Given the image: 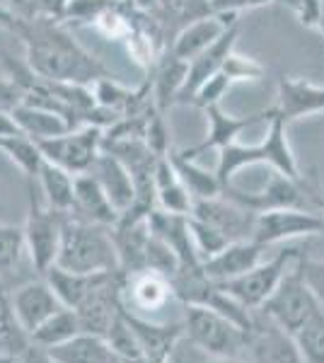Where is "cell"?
I'll return each instance as SVG.
<instances>
[{
	"label": "cell",
	"instance_id": "obj_1",
	"mask_svg": "<svg viewBox=\"0 0 324 363\" xmlns=\"http://www.w3.org/2000/svg\"><path fill=\"white\" fill-rule=\"evenodd\" d=\"M15 34L27 49V66L41 78L87 87H92L97 80L114 78L97 56L75 42L61 20L17 17Z\"/></svg>",
	"mask_w": 324,
	"mask_h": 363
},
{
	"label": "cell",
	"instance_id": "obj_2",
	"mask_svg": "<svg viewBox=\"0 0 324 363\" xmlns=\"http://www.w3.org/2000/svg\"><path fill=\"white\" fill-rule=\"evenodd\" d=\"M56 267L75 274H111L121 272L114 233L107 225L87 223L75 216H66L63 238L58 247Z\"/></svg>",
	"mask_w": 324,
	"mask_h": 363
},
{
	"label": "cell",
	"instance_id": "obj_3",
	"mask_svg": "<svg viewBox=\"0 0 324 363\" xmlns=\"http://www.w3.org/2000/svg\"><path fill=\"white\" fill-rule=\"evenodd\" d=\"M218 153L220 155H218L216 174L220 179L223 189L228 184H233V177L240 169L250 165H271L276 172L288 174L293 179L303 177L296 155L291 150V143H288V124H284L281 119H271L267 136L259 140V143L255 145L230 143L225 148L218 150Z\"/></svg>",
	"mask_w": 324,
	"mask_h": 363
},
{
	"label": "cell",
	"instance_id": "obj_4",
	"mask_svg": "<svg viewBox=\"0 0 324 363\" xmlns=\"http://www.w3.org/2000/svg\"><path fill=\"white\" fill-rule=\"evenodd\" d=\"M184 342L208 356H230L242 359L247 347V332L242 325L225 318L213 308L184 306Z\"/></svg>",
	"mask_w": 324,
	"mask_h": 363
},
{
	"label": "cell",
	"instance_id": "obj_5",
	"mask_svg": "<svg viewBox=\"0 0 324 363\" xmlns=\"http://www.w3.org/2000/svg\"><path fill=\"white\" fill-rule=\"evenodd\" d=\"M300 259L288 269V274L281 279L279 289L259 308V313H264L269 320H274L279 327H284L288 335H296L312 315L324 310V303L317 298L315 291L310 289L308 279H305Z\"/></svg>",
	"mask_w": 324,
	"mask_h": 363
},
{
	"label": "cell",
	"instance_id": "obj_6",
	"mask_svg": "<svg viewBox=\"0 0 324 363\" xmlns=\"http://www.w3.org/2000/svg\"><path fill=\"white\" fill-rule=\"evenodd\" d=\"M29 191V208L25 220V240H27V255L32 262L34 274H44L49 267L56 264L58 247L63 238V223L66 216L61 211L46 206L39 196H34V182H27Z\"/></svg>",
	"mask_w": 324,
	"mask_h": 363
},
{
	"label": "cell",
	"instance_id": "obj_7",
	"mask_svg": "<svg viewBox=\"0 0 324 363\" xmlns=\"http://www.w3.org/2000/svg\"><path fill=\"white\" fill-rule=\"evenodd\" d=\"M303 257L300 247H284L276 252L271 259H264L252 269V272L242 274V277L225 281V284H218L228 296H233L238 303H242L247 310H259L264 303L269 301L271 294L279 289L281 279L288 274L296 262Z\"/></svg>",
	"mask_w": 324,
	"mask_h": 363
},
{
	"label": "cell",
	"instance_id": "obj_8",
	"mask_svg": "<svg viewBox=\"0 0 324 363\" xmlns=\"http://www.w3.org/2000/svg\"><path fill=\"white\" fill-rule=\"evenodd\" d=\"M104 128L99 126H80L66 131L61 136L37 140L44 160L68 169L70 174H82L92 167L95 157L102 150Z\"/></svg>",
	"mask_w": 324,
	"mask_h": 363
},
{
	"label": "cell",
	"instance_id": "obj_9",
	"mask_svg": "<svg viewBox=\"0 0 324 363\" xmlns=\"http://www.w3.org/2000/svg\"><path fill=\"white\" fill-rule=\"evenodd\" d=\"M172 301H177L172 281L164 274L140 269V272H128L121 277V306L128 313L157 320L155 315L167 310Z\"/></svg>",
	"mask_w": 324,
	"mask_h": 363
},
{
	"label": "cell",
	"instance_id": "obj_10",
	"mask_svg": "<svg viewBox=\"0 0 324 363\" xmlns=\"http://www.w3.org/2000/svg\"><path fill=\"white\" fill-rule=\"evenodd\" d=\"M324 233V213L303 208H279L257 213L252 240H257L264 247L286 242L293 238H310Z\"/></svg>",
	"mask_w": 324,
	"mask_h": 363
},
{
	"label": "cell",
	"instance_id": "obj_11",
	"mask_svg": "<svg viewBox=\"0 0 324 363\" xmlns=\"http://www.w3.org/2000/svg\"><path fill=\"white\" fill-rule=\"evenodd\" d=\"M121 277L123 272L104 274L95 284V289L85 296V301L75 308L82 332L97 337H107L111 325L121 315Z\"/></svg>",
	"mask_w": 324,
	"mask_h": 363
},
{
	"label": "cell",
	"instance_id": "obj_12",
	"mask_svg": "<svg viewBox=\"0 0 324 363\" xmlns=\"http://www.w3.org/2000/svg\"><path fill=\"white\" fill-rule=\"evenodd\" d=\"M247 363H305L293 335L255 310V322L247 332Z\"/></svg>",
	"mask_w": 324,
	"mask_h": 363
},
{
	"label": "cell",
	"instance_id": "obj_13",
	"mask_svg": "<svg viewBox=\"0 0 324 363\" xmlns=\"http://www.w3.org/2000/svg\"><path fill=\"white\" fill-rule=\"evenodd\" d=\"M10 308H13L17 322L22 325V330L32 337V332L37 330L41 322H46L54 313H58L61 308H66L58 296L54 294V289L49 286L41 274H37V279H29L25 284H20L17 289L10 291L8 296Z\"/></svg>",
	"mask_w": 324,
	"mask_h": 363
},
{
	"label": "cell",
	"instance_id": "obj_14",
	"mask_svg": "<svg viewBox=\"0 0 324 363\" xmlns=\"http://www.w3.org/2000/svg\"><path fill=\"white\" fill-rule=\"evenodd\" d=\"M189 216L213 225L230 242H235V240H252V230H255L257 220L255 211L245 208L242 203L233 201L225 194L213 199H196Z\"/></svg>",
	"mask_w": 324,
	"mask_h": 363
},
{
	"label": "cell",
	"instance_id": "obj_15",
	"mask_svg": "<svg viewBox=\"0 0 324 363\" xmlns=\"http://www.w3.org/2000/svg\"><path fill=\"white\" fill-rule=\"evenodd\" d=\"M206 116L211 121V131L201 143L191 145V148H184V150H177L181 157L186 160H194V157L203 155L206 150H220L225 148L230 143H238L240 133L247 131V128L257 126V124H271L274 119V109H262V112H255V114H247V116H233V114H225L220 109V104H213V107L203 109Z\"/></svg>",
	"mask_w": 324,
	"mask_h": 363
},
{
	"label": "cell",
	"instance_id": "obj_16",
	"mask_svg": "<svg viewBox=\"0 0 324 363\" xmlns=\"http://www.w3.org/2000/svg\"><path fill=\"white\" fill-rule=\"evenodd\" d=\"M238 37H240V17L230 22V25L225 27V32H223L220 37L208 46V49L201 51L194 61H189V73H186L184 87H181L179 97H177V104H189L194 92H196L208 78H213L218 70H223L230 54L235 51Z\"/></svg>",
	"mask_w": 324,
	"mask_h": 363
},
{
	"label": "cell",
	"instance_id": "obj_17",
	"mask_svg": "<svg viewBox=\"0 0 324 363\" xmlns=\"http://www.w3.org/2000/svg\"><path fill=\"white\" fill-rule=\"evenodd\" d=\"M274 119H281L284 124L324 112V87L312 85L308 80L298 78H279V92H276Z\"/></svg>",
	"mask_w": 324,
	"mask_h": 363
},
{
	"label": "cell",
	"instance_id": "obj_18",
	"mask_svg": "<svg viewBox=\"0 0 324 363\" xmlns=\"http://www.w3.org/2000/svg\"><path fill=\"white\" fill-rule=\"evenodd\" d=\"M264 250L267 247L259 245L257 240H235L211 259L201 262L203 274L213 284H225V281H233L252 272L259 262H264Z\"/></svg>",
	"mask_w": 324,
	"mask_h": 363
},
{
	"label": "cell",
	"instance_id": "obj_19",
	"mask_svg": "<svg viewBox=\"0 0 324 363\" xmlns=\"http://www.w3.org/2000/svg\"><path fill=\"white\" fill-rule=\"evenodd\" d=\"M126 320L131 322L135 337L140 342V349H143V356L148 359H157V361H169L174 356L177 347L184 339V322H160V320H148L140 318V315H133L128 310Z\"/></svg>",
	"mask_w": 324,
	"mask_h": 363
},
{
	"label": "cell",
	"instance_id": "obj_20",
	"mask_svg": "<svg viewBox=\"0 0 324 363\" xmlns=\"http://www.w3.org/2000/svg\"><path fill=\"white\" fill-rule=\"evenodd\" d=\"M70 216L87 220V223L114 228L119 223L121 213L114 208V203L109 201V196L104 194L99 182L92 177L90 172H82V174H75L73 211H70Z\"/></svg>",
	"mask_w": 324,
	"mask_h": 363
},
{
	"label": "cell",
	"instance_id": "obj_21",
	"mask_svg": "<svg viewBox=\"0 0 324 363\" xmlns=\"http://www.w3.org/2000/svg\"><path fill=\"white\" fill-rule=\"evenodd\" d=\"M87 172L99 182V186L104 189V194L109 196V201L114 203V208L119 213L133 206L135 201L133 177L116 155L107 153V150H99V155L95 157V162H92V167Z\"/></svg>",
	"mask_w": 324,
	"mask_h": 363
},
{
	"label": "cell",
	"instance_id": "obj_22",
	"mask_svg": "<svg viewBox=\"0 0 324 363\" xmlns=\"http://www.w3.org/2000/svg\"><path fill=\"white\" fill-rule=\"evenodd\" d=\"M238 13H230V15H213V17H206V20L191 22L184 29L177 32V37L169 44V51L174 56L184 58V61H194L201 51L208 49L211 44L225 32V27L233 20H238Z\"/></svg>",
	"mask_w": 324,
	"mask_h": 363
},
{
	"label": "cell",
	"instance_id": "obj_23",
	"mask_svg": "<svg viewBox=\"0 0 324 363\" xmlns=\"http://www.w3.org/2000/svg\"><path fill=\"white\" fill-rule=\"evenodd\" d=\"M186 73H189V61L174 56L169 51V46L162 51V56L157 58V63L150 70V85H152V97L162 114H167V109L177 104L181 87H184Z\"/></svg>",
	"mask_w": 324,
	"mask_h": 363
},
{
	"label": "cell",
	"instance_id": "obj_24",
	"mask_svg": "<svg viewBox=\"0 0 324 363\" xmlns=\"http://www.w3.org/2000/svg\"><path fill=\"white\" fill-rule=\"evenodd\" d=\"M10 116H13V121L17 124V128H20V133H25V136L34 140L54 138L66 131H73L61 114L51 112V109H46V107H39V104L25 102V99H22L17 107H13Z\"/></svg>",
	"mask_w": 324,
	"mask_h": 363
},
{
	"label": "cell",
	"instance_id": "obj_25",
	"mask_svg": "<svg viewBox=\"0 0 324 363\" xmlns=\"http://www.w3.org/2000/svg\"><path fill=\"white\" fill-rule=\"evenodd\" d=\"M155 196L162 211L181 213V216L191 213L194 199L189 194V189L184 186V182L179 179V174H177L169 155H162L155 165Z\"/></svg>",
	"mask_w": 324,
	"mask_h": 363
},
{
	"label": "cell",
	"instance_id": "obj_26",
	"mask_svg": "<svg viewBox=\"0 0 324 363\" xmlns=\"http://www.w3.org/2000/svg\"><path fill=\"white\" fill-rule=\"evenodd\" d=\"M51 354V359L58 363H114L119 361L114 356V351L107 344L104 337L87 335L80 332L78 337H73L70 342L61 344V347L46 349Z\"/></svg>",
	"mask_w": 324,
	"mask_h": 363
},
{
	"label": "cell",
	"instance_id": "obj_27",
	"mask_svg": "<svg viewBox=\"0 0 324 363\" xmlns=\"http://www.w3.org/2000/svg\"><path fill=\"white\" fill-rule=\"evenodd\" d=\"M39 191L44 196V203L61 213H70L73 211V191H75V174L68 169L54 165V162L44 160L37 174Z\"/></svg>",
	"mask_w": 324,
	"mask_h": 363
},
{
	"label": "cell",
	"instance_id": "obj_28",
	"mask_svg": "<svg viewBox=\"0 0 324 363\" xmlns=\"http://www.w3.org/2000/svg\"><path fill=\"white\" fill-rule=\"evenodd\" d=\"M49 286L54 289V294L58 296V301L63 303L66 308H78L85 296L95 289V284L104 274H75V272H68V269H61V267H49L44 274H41Z\"/></svg>",
	"mask_w": 324,
	"mask_h": 363
},
{
	"label": "cell",
	"instance_id": "obj_29",
	"mask_svg": "<svg viewBox=\"0 0 324 363\" xmlns=\"http://www.w3.org/2000/svg\"><path fill=\"white\" fill-rule=\"evenodd\" d=\"M80 332H82V327H80L78 313H75L73 308H61L46 322H41L29 339H32L34 347L54 349V347H61V344L70 342L73 337H78Z\"/></svg>",
	"mask_w": 324,
	"mask_h": 363
},
{
	"label": "cell",
	"instance_id": "obj_30",
	"mask_svg": "<svg viewBox=\"0 0 324 363\" xmlns=\"http://www.w3.org/2000/svg\"><path fill=\"white\" fill-rule=\"evenodd\" d=\"M167 155H169V160H172L179 179L184 182V186L189 189L194 201H196V199H213V196L223 194V184L216 172H208V169H201L199 165H194V160L181 157L177 150H169Z\"/></svg>",
	"mask_w": 324,
	"mask_h": 363
},
{
	"label": "cell",
	"instance_id": "obj_31",
	"mask_svg": "<svg viewBox=\"0 0 324 363\" xmlns=\"http://www.w3.org/2000/svg\"><path fill=\"white\" fill-rule=\"evenodd\" d=\"M0 150L22 169L27 182H37L39 167H41V162H44V155H41L37 140L25 136V133L0 136Z\"/></svg>",
	"mask_w": 324,
	"mask_h": 363
},
{
	"label": "cell",
	"instance_id": "obj_32",
	"mask_svg": "<svg viewBox=\"0 0 324 363\" xmlns=\"http://www.w3.org/2000/svg\"><path fill=\"white\" fill-rule=\"evenodd\" d=\"M27 255V240L22 225H0V277H13Z\"/></svg>",
	"mask_w": 324,
	"mask_h": 363
},
{
	"label": "cell",
	"instance_id": "obj_33",
	"mask_svg": "<svg viewBox=\"0 0 324 363\" xmlns=\"http://www.w3.org/2000/svg\"><path fill=\"white\" fill-rule=\"evenodd\" d=\"M305 363H324V310L305 322L293 335Z\"/></svg>",
	"mask_w": 324,
	"mask_h": 363
},
{
	"label": "cell",
	"instance_id": "obj_34",
	"mask_svg": "<svg viewBox=\"0 0 324 363\" xmlns=\"http://www.w3.org/2000/svg\"><path fill=\"white\" fill-rule=\"evenodd\" d=\"M104 339H107V344L119 361H133V359H140V356H143L138 337H135L131 322L126 320V313H123V310H121L119 318H116L114 325H111V330L107 332Z\"/></svg>",
	"mask_w": 324,
	"mask_h": 363
},
{
	"label": "cell",
	"instance_id": "obj_35",
	"mask_svg": "<svg viewBox=\"0 0 324 363\" xmlns=\"http://www.w3.org/2000/svg\"><path fill=\"white\" fill-rule=\"evenodd\" d=\"M189 228H191V238H194V245H196V252L201 257V262L211 259L213 255H218L220 250H225L230 245V240L223 235L220 230H216L213 225L203 223V220L194 218L189 216Z\"/></svg>",
	"mask_w": 324,
	"mask_h": 363
},
{
	"label": "cell",
	"instance_id": "obj_36",
	"mask_svg": "<svg viewBox=\"0 0 324 363\" xmlns=\"http://www.w3.org/2000/svg\"><path fill=\"white\" fill-rule=\"evenodd\" d=\"M230 85H233L230 75L225 73V70H218L213 78H208L196 92H194L191 104L199 109H208V107H213V104H220V99L230 90Z\"/></svg>",
	"mask_w": 324,
	"mask_h": 363
},
{
	"label": "cell",
	"instance_id": "obj_37",
	"mask_svg": "<svg viewBox=\"0 0 324 363\" xmlns=\"http://www.w3.org/2000/svg\"><path fill=\"white\" fill-rule=\"evenodd\" d=\"M68 3L70 0H22V10L17 17H51L63 22Z\"/></svg>",
	"mask_w": 324,
	"mask_h": 363
},
{
	"label": "cell",
	"instance_id": "obj_38",
	"mask_svg": "<svg viewBox=\"0 0 324 363\" xmlns=\"http://www.w3.org/2000/svg\"><path fill=\"white\" fill-rule=\"evenodd\" d=\"M223 70L230 75V80H233V83H238V80H259L264 75V68L259 66L255 58H242V56L235 54V51L230 54L228 63L223 66Z\"/></svg>",
	"mask_w": 324,
	"mask_h": 363
},
{
	"label": "cell",
	"instance_id": "obj_39",
	"mask_svg": "<svg viewBox=\"0 0 324 363\" xmlns=\"http://www.w3.org/2000/svg\"><path fill=\"white\" fill-rule=\"evenodd\" d=\"M174 359L181 363H247L242 359H230V356H208V354H203V351L194 349L184 339H181V344L177 347Z\"/></svg>",
	"mask_w": 324,
	"mask_h": 363
},
{
	"label": "cell",
	"instance_id": "obj_40",
	"mask_svg": "<svg viewBox=\"0 0 324 363\" xmlns=\"http://www.w3.org/2000/svg\"><path fill=\"white\" fill-rule=\"evenodd\" d=\"M279 3V0H211L216 15H230V13H242V10H255L262 5Z\"/></svg>",
	"mask_w": 324,
	"mask_h": 363
},
{
	"label": "cell",
	"instance_id": "obj_41",
	"mask_svg": "<svg viewBox=\"0 0 324 363\" xmlns=\"http://www.w3.org/2000/svg\"><path fill=\"white\" fill-rule=\"evenodd\" d=\"M300 267H303V274L308 279L310 289L315 291L317 298L324 303V262H312V259H300Z\"/></svg>",
	"mask_w": 324,
	"mask_h": 363
},
{
	"label": "cell",
	"instance_id": "obj_42",
	"mask_svg": "<svg viewBox=\"0 0 324 363\" xmlns=\"http://www.w3.org/2000/svg\"><path fill=\"white\" fill-rule=\"evenodd\" d=\"M22 102V90L17 87L13 80H0V109L5 112H13V107Z\"/></svg>",
	"mask_w": 324,
	"mask_h": 363
},
{
	"label": "cell",
	"instance_id": "obj_43",
	"mask_svg": "<svg viewBox=\"0 0 324 363\" xmlns=\"http://www.w3.org/2000/svg\"><path fill=\"white\" fill-rule=\"evenodd\" d=\"M15 27H17V15L0 0V29H8V32L15 34Z\"/></svg>",
	"mask_w": 324,
	"mask_h": 363
},
{
	"label": "cell",
	"instance_id": "obj_44",
	"mask_svg": "<svg viewBox=\"0 0 324 363\" xmlns=\"http://www.w3.org/2000/svg\"><path fill=\"white\" fill-rule=\"evenodd\" d=\"M15 133H20V128L13 121V116L5 109H0V136H15Z\"/></svg>",
	"mask_w": 324,
	"mask_h": 363
},
{
	"label": "cell",
	"instance_id": "obj_45",
	"mask_svg": "<svg viewBox=\"0 0 324 363\" xmlns=\"http://www.w3.org/2000/svg\"><path fill=\"white\" fill-rule=\"evenodd\" d=\"M131 3L140 10V13H150V10L155 8L157 0H131Z\"/></svg>",
	"mask_w": 324,
	"mask_h": 363
},
{
	"label": "cell",
	"instance_id": "obj_46",
	"mask_svg": "<svg viewBox=\"0 0 324 363\" xmlns=\"http://www.w3.org/2000/svg\"><path fill=\"white\" fill-rule=\"evenodd\" d=\"M121 363H169V361H157V359H148V356H140V359H133V361H121Z\"/></svg>",
	"mask_w": 324,
	"mask_h": 363
},
{
	"label": "cell",
	"instance_id": "obj_47",
	"mask_svg": "<svg viewBox=\"0 0 324 363\" xmlns=\"http://www.w3.org/2000/svg\"><path fill=\"white\" fill-rule=\"evenodd\" d=\"M317 29L324 34V0H320V20H317Z\"/></svg>",
	"mask_w": 324,
	"mask_h": 363
},
{
	"label": "cell",
	"instance_id": "obj_48",
	"mask_svg": "<svg viewBox=\"0 0 324 363\" xmlns=\"http://www.w3.org/2000/svg\"><path fill=\"white\" fill-rule=\"evenodd\" d=\"M0 363H17V361L10 359V356H5V354H0Z\"/></svg>",
	"mask_w": 324,
	"mask_h": 363
},
{
	"label": "cell",
	"instance_id": "obj_49",
	"mask_svg": "<svg viewBox=\"0 0 324 363\" xmlns=\"http://www.w3.org/2000/svg\"><path fill=\"white\" fill-rule=\"evenodd\" d=\"M169 363H181V361H177V359H174V356H172V359H169Z\"/></svg>",
	"mask_w": 324,
	"mask_h": 363
},
{
	"label": "cell",
	"instance_id": "obj_50",
	"mask_svg": "<svg viewBox=\"0 0 324 363\" xmlns=\"http://www.w3.org/2000/svg\"><path fill=\"white\" fill-rule=\"evenodd\" d=\"M0 291H3V289H0Z\"/></svg>",
	"mask_w": 324,
	"mask_h": 363
}]
</instances>
